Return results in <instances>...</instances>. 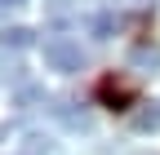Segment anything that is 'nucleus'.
Returning a JSON list of instances; mask_svg holds the SVG:
<instances>
[{"label": "nucleus", "instance_id": "f257e3e1", "mask_svg": "<svg viewBox=\"0 0 160 155\" xmlns=\"http://www.w3.org/2000/svg\"><path fill=\"white\" fill-rule=\"evenodd\" d=\"M40 53H45V67L58 71V75H76L85 67V53H80V45L71 35H49V40L40 45Z\"/></svg>", "mask_w": 160, "mask_h": 155}, {"label": "nucleus", "instance_id": "f03ea898", "mask_svg": "<svg viewBox=\"0 0 160 155\" xmlns=\"http://www.w3.org/2000/svg\"><path fill=\"white\" fill-rule=\"evenodd\" d=\"M98 102L111 106V111H125V106L133 102V89H129L125 80H116V75H107V80H98Z\"/></svg>", "mask_w": 160, "mask_h": 155}, {"label": "nucleus", "instance_id": "20e7f679", "mask_svg": "<svg viewBox=\"0 0 160 155\" xmlns=\"http://www.w3.org/2000/svg\"><path fill=\"white\" fill-rule=\"evenodd\" d=\"M125 62H129L133 71H156V67H160V45H156V40H138V45L125 53Z\"/></svg>", "mask_w": 160, "mask_h": 155}, {"label": "nucleus", "instance_id": "39448f33", "mask_svg": "<svg viewBox=\"0 0 160 155\" xmlns=\"http://www.w3.org/2000/svg\"><path fill=\"white\" fill-rule=\"evenodd\" d=\"M129 124H133V133H160V102H138Z\"/></svg>", "mask_w": 160, "mask_h": 155}, {"label": "nucleus", "instance_id": "9d476101", "mask_svg": "<svg viewBox=\"0 0 160 155\" xmlns=\"http://www.w3.org/2000/svg\"><path fill=\"white\" fill-rule=\"evenodd\" d=\"M0 5H22V0H0Z\"/></svg>", "mask_w": 160, "mask_h": 155}, {"label": "nucleus", "instance_id": "7ed1b4c3", "mask_svg": "<svg viewBox=\"0 0 160 155\" xmlns=\"http://www.w3.org/2000/svg\"><path fill=\"white\" fill-rule=\"evenodd\" d=\"M49 111H53V120L62 124L67 133H89V129H93V115L80 111L76 102H58V106H49Z\"/></svg>", "mask_w": 160, "mask_h": 155}, {"label": "nucleus", "instance_id": "423d86ee", "mask_svg": "<svg viewBox=\"0 0 160 155\" xmlns=\"http://www.w3.org/2000/svg\"><path fill=\"white\" fill-rule=\"evenodd\" d=\"M0 45H5V49H31L36 45V31L31 27H5V31H0Z\"/></svg>", "mask_w": 160, "mask_h": 155}, {"label": "nucleus", "instance_id": "0eeeda50", "mask_svg": "<svg viewBox=\"0 0 160 155\" xmlns=\"http://www.w3.org/2000/svg\"><path fill=\"white\" fill-rule=\"evenodd\" d=\"M22 155H58V146L45 138V133H27L22 138Z\"/></svg>", "mask_w": 160, "mask_h": 155}, {"label": "nucleus", "instance_id": "1a4fd4ad", "mask_svg": "<svg viewBox=\"0 0 160 155\" xmlns=\"http://www.w3.org/2000/svg\"><path fill=\"white\" fill-rule=\"evenodd\" d=\"M5 138H9V124H0V142H5Z\"/></svg>", "mask_w": 160, "mask_h": 155}, {"label": "nucleus", "instance_id": "6e6552de", "mask_svg": "<svg viewBox=\"0 0 160 155\" xmlns=\"http://www.w3.org/2000/svg\"><path fill=\"white\" fill-rule=\"evenodd\" d=\"M116 27H120V18H116V13H93V18H89V31L98 35V40L116 35Z\"/></svg>", "mask_w": 160, "mask_h": 155}]
</instances>
